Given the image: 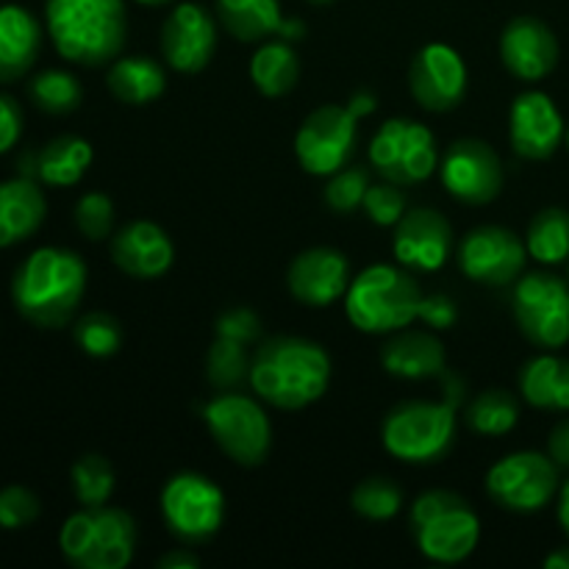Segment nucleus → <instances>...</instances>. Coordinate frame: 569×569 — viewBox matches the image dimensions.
Returning a JSON list of instances; mask_svg holds the SVG:
<instances>
[{
    "label": "nucleus",
    "mask_w": 569,
    "mask_h": 569,
    "mask_svg": "<svg viewBox=\"0 0 569 569\" xmlns=\"http://www.w3.org/2000/svg\"><path fill=\"white\" fill-rule=\"evenodd\" d=\"M331 381V359L317 342L272 337L250 361V387L276 409L298 411L317 403Z\"/></svg>",
    "instance_id": "nucleus-1"
},
{
    "label": "nucleus",
    "mask_w": 569,
    "mask_h": 569,
    "mask_svg": "<svg viewBox=\"0 0 569 569\" xmlns=\"http://www.w3.org/2000/svg\"><path fill=\"white\" fill-rule=\"evenodd\" d=\"M87 292V264L67 248H39L11 278L14 309L37 328H61L72 320Z\"/></svg>",
    "instance_id": "nucleus-2"
},
{
    "label": "nucleus",
    "mask_w": 569,
    "mask_h": 569,
    "mask_svg": "<svg viewBox=\"0 0 569 569\" xmlns=\"http://www.w3.org/2000/svg\"><path fill=\"white\" fill-rule=\"evenodd\" d=\"M44 22L56 50L81 67H103L126 44L128 14L122 0H48Z\"/></svg>",
    "instance_id": "nucleus-3"
},
{
    "label": "nucleus",
    "mask_w": 569,
    "mask_h": 569,
    "mask_svg": "<svg viewBox=\"0 0 569 569\" xmlns=\"http://www.w3.org/2000/svg\"><path fill=\"white\" fill-rule=\"evenodd\" d=\"M422 292L415 278L392 264H372L345 292L348 320L365 333H392L420 317Z\"/></svg>",
    "instance_id": "nucleus-4"
},
{
    "label": "nucleus",
    "mask_w": 569,
    "mask_h": 569,
    "mask_svg": "<svg viewBox=\"0 0 569 569\" xmlns=\"http://www.w3.org/2000/svg\"><path fill=\"white\" fill-rule=\"evenodd\" d=\"M61 556L76 569H122L137 548V522L111 506H81L59 533Z\"/></svg>",
    "instance_id": "nucleus-5"
},
{
    "label": "nucleus",
    "mask_w": 569,
    "mask_h": 569,
    "mask_svg": "<svg viewBox=\"0 0 569 569\" xmlns=\"http://www.w3.org/2000/svg\"><path fill=\"white\" fill-rule=\"evenodd\" d=\"M411 533L426 559L437 565H459L481 539V522L461 495L431 489L411 506Z\"/></svg>",
    "instance_id": "nucleus-6"
},
{
    "label": "nucleus",
    "mask_w": 569,
    "mask_h": 569,
    "mask_svg": "<svg viewBox=\"0 0 569 569\" xmlns=\"http://www.w3.org/2000/svg\"><path fill=\"white\" fill-rule=\"evenodd\" d=\"M381 439L383 448L406 465H431L445 459L456 442V403L406 400L387 415Z\"/></svg>",
    "instance_id": "nucleus-7"
},
{
    "label": "nucleus",
    "mask_w": 569,
    "mask_h": 569,
    "mask_svg": "<svg viewBox=\"0 0 569 569\" xmlns=\"http://www.w3.org/2000/svg\"><path fill=\"white\" fill-rule=\"evenodd\" d=\"M203 422L222 453L242 467H259L270 456L272 426L248 395L222 392L203 406Z\"/></svg>",
    "instance_id": "nucleus-8"
},
{
    "label": "nucleus",
    "mask_w": 569,
    "mask_h": 569,
    "mask_svg": "<svg viewBox=\"0 0 569 569\" xmlns=\"http://www.w3.org/2000/svg\"><path fill=\"white\" fill-rule=\"evenodd\" d=\"M515 320L522 337L542 350L569 342V283L550 272L520 278L511 298Z\"/></svg>",
    "instance_id": "nucleus-9"
},
{
    "label": "nucleus",
    "mask_w": 569,
    "mask_h": 569,
    "mask_svg": "<svg viewBox=\"0 0 569 569\" xmlns=\"http://www.w3.org/2000/svg\"><path fill=\"white\" fill-rule=\"evenodd\" d=\"M370 161L381 178L411 187L433 176L439 164L437 139L415 120H387L370 142Z\"/></svg>",
    "instance_id": "nucleus-10"
},
{
    "label": "nucleus",
    "mask_w": 569,
    "mask_h": 569,
    "mask_svg": "<svg viewBox=\"0 0 569 569\" xmlns=\"http://www.w3.org/2000/svg\"><path fill=\"white\" fill-rule=\"evenodd\" d=\"M161 515L167 528L183 542H206L226 517V495L200 472H178L161 489Z\"/></svg>",
    "instance_id": "nucleus-11"
},
{
    "label": "nucleus",
    "mask_w": 569,
    "mask_h": 569,
    "mask_svg": "<svg viewBox=\"0 0 569 569\" xmlns=\"http://www.w3.org/2000/svg\"><path fill=\"white\" fill-rule=\"evenodd\" d=\"M559 492V465L550 456L522 450L500 459L487 476V495L500 509L531 515Z\"/></svg>",
    "instance_id": "nucleus-12"
},
{
    "label": "nucleus",
    "mask_w": 569,
    "mask_h": 569,
    "mask_svg": "<svg viewBox=\"0 0 569 569\" xmlns=\"http://www.w3.org/2000/svg\"><path fill=\"white\" fill-rule=\"evenodd\" d=\"M356 122L350 106H320L311 111L295 137V153L300 167L311 176H328L348 167L356 150Z\"/></svg>",
    "instance_id": "nucleus-13"
},
{
    "label": "nucleus",
    "mask_w": 569,
    "mask_h": 569,
    "mask_svg": "<svg viewBox=\"0 0 569 569\" xmlns=\"http://www.w3.org/2000/svg\"><path fill=\"white\" fill-rule=\"evenodd\" d=\"M528 248L515 231L500 226H481L465 237L459 248V267L470 281L487 287H509L526 267Z\"/></svg>",
    "instance_id": "nucleus-14"
},
{
    "label": "nucleus",
    "mask_w": 569,
    "mask_h": 569,
    "mask_svg": "<svg viewBox=\"0 0 569 569\" xmlns=\"http://www.w3.org/2000/svg\"><path fill=\"white\" fill-rule=\"evenodd\" d=\"M442 183L461 203H492L503 189L500 156L481 139H459L442 159Z\"/></svg>",
    "instance_id": "nucleus-15"
},
{
    "label": "nucleus",
    "mask_w": 569,
    "mask_h": 569,
    "mask_svg": "<svg viewBox=\"0 0 569 569\" xmlns=\"http://www.w3.org/2000/svg\"><path fill=\"white\" fill-rule=\"evenodd\" d=\"M409 87L417 103L428 111H450L467 94L465 59L448 44H426L415 56L409 70Z\"/></svg>",
    "instance_id": "nucleus-16"
},
{
    "label": "nucleus",
    "mask_w": 569,
    "mask_h": 569,
    "mask_svg": "<svg viewBox=\"0 0 569 569\" xmlns=\"http://www.w3.org/2000/svg\"><path fill=\"white\" fill-rule=\"evenodd\" d=\"M217 48V22L203 6L181 3L161 26V53L178 72H200Z\"/></svg>",
    "instance_id": "nucleus-17"
},
{
    "label": "nucleus",
    "mask_w": 569,
    "mask_h": 569,
    "mask_svg": "<svg viewBox=\"0 0 569 569\" xmlns=\"http://www.w3.org/2000/svg\"><path fill=\"white\" fill-rule=\"evenodd\" d=\"M511 148L517 156L528 161H545L559 150L561 139L567 137L565 120L559 109L545 92H522L511 106L509 117Z\"/></svg>",
    "instance_id": "nucleus-18"
},
{
    "label": "nucleus",
    "mask_w": 569,
    "mask_h": 569,
    "mask_svg": "<svg viewBox=\"0 0 569 569\" xmlns=\"http://www.w3.org/2000/svg\"><path fill=\"white\" fill-rule=\"evenodd\" d=\"M500 59L511 76L542 81L559 64V39L537 17H515L500 37Z\"/></svg>",
    "instance_id": "nucleus-19"
},
{
    "label": "nucleus",
    "mask_w": 569,
    "mask_h": 569,
    "mask_svg": "<svg viewBox=\"0 0 569 569\" xmlns=\"http://www.w3.org/2000/svg\"><path fill=\"white\" fill-rule=\"evenodd\" d=\"M287 283L295 300L311 306V309H326L348 292L350 264L339 250L309 248L295 256L287 272Z\"/></svg>",
    "instance_id": "nucleus-20"
},
{
    "label": "nucleus",
    "mask_w": 569,
    "mask_h": 569,
    "mask_svg": "<svg viewBox=\"0 0 569 569\" xmlns=\"http://www.w3.org/2000/svg\"><path fill=\"white\" fill-rule=\"evenodd\" d=\"M392 248L400 264L433 272L448 261L450 248H453V228L439 211L415 209L398 222Z\"/></svg>",
    "instance_id": "nucleus-21"
},
{
    "label": "nucleus",
    "mask_w": 569,
    "mask_h": 569,
    "mask_svg": "<svg viewBox=\"0 0 569 569\" xmlns=\"http://www.w3.org/2000/svg\"><path fill=\"white\" fill-rule=\"evenodd\" d=\"M111 259L126 276L150 281L170 270L176 261V248L164 228L150 220H137L111 237Z\"/></svg>",
    "instance_id": "nucleus-22"
},
{
    "label": "nucleus",
    "mask_w": 569,
    "mask_h": 569,
    "mask_svg": "<svg viewBox=\"0 0 569 569\" xmlns=\"http://www.w3.org/2000/svg\"><path fill=\"white\" fill-rule=\"evenodd\" d=\"M42 48V26L28 9L0 6V83H14L37 64Z\"/></svg>",
    "instance_id": "nucleus-23"
},
{
    "label": "nucleus",
    "mask_w": 569,
    "mask_h": 569,
    "mask_svg": "<svg viewBox=\"0 0 569 569\" xmlns=\"http://www.w3.org/2000/svg\"><path fill=\"white\" fill-rule=\"evenodd\" d=\"M48 214L42 189L33 178H11L0 181V248L26 242L39 231Z\"/></svg>",
    "instance_id": "nucleus-24"
},
{
    "label": "nucleus",
    "mask_w": 569,
    "mask_h": 569,
    "mask_svg": "<svg viewBox=\"0 0 569 569\" xmlns=\"http://www.w3.org/2000/svg\"><path fill=\"white\" fill-rule=\"evenodd\" d=\"M381 365L389 376L406 381L437 378L445 370V345L433 333L403 331L383 345Z\"/></svg>",
    "instance_id": "nucleus-25"
},
{
    "label": "nucleus",
    "mask_w": 569,
    "mask_h": 569,
    "mask_svg": "<svg viewBox=\"0 0 569 569\" xmlns=\"http://www.w3.org/2000/svg\"><path fill=\"white\" fill-rule=\"evenodd\" d=\"M520 392L533 409L569 411V361L550 353L526 361Z\"/></svg>",
    "instance_id": "nucleus-26"
},
{
    "label": "nucleus",
    "mask_w": 569,
    "mask_h": 569,
    "mask_svg": "<svg viewBox=\"0 0 569 569\" xmlns=\"http://www.w3.org/2000/svg\"><path fill=\"white\" fill-rule=\"evenodd\" d=\"M217 14L239 42H261L272 33H281L287 22L278 0H217Z\"/></svg>",
    "instance_id": "nucleus-27"
},
{
    "label": "nucleus",
    "mask_w": 569,
    "mask_h": 569,
    "mask_svg": "<svg viewBox=\"0 0 569 569\" xmlns=\"http://www.w3.org/2000/svg\"><path fill=\"white\" fill-rule=\"evenodd\" d=\"M92 164V144L81 137H56L37 153V178L48 187H76Z\"/></svg>",
    "instance_id": "nucleus-28"
},
{
    "label": "nucleus",
    "mask_w": 569,
    "mask_h": 569,
    "mask_svg": "<svg viewBox=\"0 0 569 569\" xmlns=\"http://www.w3.org/2000/svg\"><path fill=\"white\" fill-rule=\"evenodd\" d=\"M106 83H109V92L122 103L144 106L164 92L167 78L164 70L148 56H126L111 64Z\"/></svg>",
    "instance_id": "nucleus-29"
},
{
    "label": "nucleus",
    "mask_w": 569,
    "mask_h": 569,
    "mask_svg": "<svg viewBox=\"0 0 569 569\" xmlns=\"http://www.w3.org/2000/svg\"><path fill=\"white\" fill-rule=\"evenodd\" d=\"M250 78L267 98H281V94L292 92L300 78V61L292 44L287 39L261 44L250 61Z\"/></svg>",
    "instance_id": "nucleus-30"
},
{
    "label": "nucleus",
    "mask_w": 569,
    "mask_h": 569,
    "mask_svg": "<svg viewBox=\"0 0 569 569\" xmlns=\"http://www.w3.org/2000/svg\"><path fill=\"white\" fill-rule=\"evenodd\" d=\"M528 253L542 264H561L569 261V211L545 209L528 226L526 239Z\"/></svg>",
    "instance_id": "nucleus-31"
},
{
    "label": "nucleus",
    "mask_w": 569,
    "mask_h": 569,
    "mask_svg": "<svg viewBox=\"0 0 569 569\" xmlns=\"http://www.w3.org/2000/svg\"><path fill=\"white\" fill-rule=\"evenodd\" d=\"M520 420V403L506 389H487L467 409V426L483 437H503Z\"/></svg>",
    "instance_id": "nucleus-32"
},
{
    "label": "nucleus",
    "mask_w": 569,
    "mask_h": 569,
    "mask_svg": "<svg viewBox=\"0 0 569 569\" xmlns=\"http://www.w3.org/2000/svg\"><path fill=\"white\" fill-rule=\"evenodd\" d=\"M28 98L37 109L48 114H70L81 106L83 89L72 72L64 70H44L31 78L28 83Z\"/></svg>",
    "instance_id": "nucleus-33"
},
{
    "label": "nucleus",
    "mask_w": 569,
    "mask_h": 569,
    "mask_svg": "<svg viewBox=\"0 0 569 569\" xmlns=\"http://www.w3.org/2000/svg\"><path fill=\"white\" fill-rule=\"evenodd\" d=\"M206 376H209L211 387L220 392H233L244 381H250V359L244 353V345L214 337L209 356H206Z\"/></svg>",
    "instance_id": "nucleus-34"
},
{
    "label": "nucleus",
    "mask_w": 569,
    "mask_h": 569,
    "mask_svg": "<svg viewBox=\"0 0 569 569\" xmlns=\"http://www.w3.org/2000/svg\"><path fill=\"white\" fill-rule=\"evenodd\" d=\"M72 492L78 503L92 509V506H106L114 495V470L109 459L98 453H87L72 465Z\"/></svg>",
    "instance_id": "nucleus-35"
},
{
    "label": "nucleus",
    "mask_w": 569,
    "mask_h": 569,
    "mask_svg": "<svg viewBox=\"0 0 569 569\" xmlns=\"http://www.w3.org/2000/svg\"><path fill=\"white\" fill-rule=\"evenodd\" d=\"M350 506H353V511H359L365 520L383 522L392 520V517L398 515L400 506H403V492H400V487L392 478H365V481L353 489V495H350Z\"/></svg>",
    "instance_id": "nucleus-36"
},
{
    "label": "nucleus",
    "mask_w": 569,
    "mask_h": 569,
    "mask_svg": "<svg viewBox=\"0 0 569 569\" xmlns=\"http://www.w3.org/2000/svg\"><path fill=\"white\" fill-rule=\"evenodd\" d=\"M72 337H76L78 348L87 356L94 359H109L120 350L122 345V328L106 311H92V315H83L81 320L72 328Z\"/></svg>",
    "instance_id": "nucleus-37"
},
{
    "label": "nucleus",
    "mask_w": 569,
    "mask_h": 569,
    "mask_svg": "<svg viewBox=\"0 0 569 569\" xmlns=\"http://www.w3.org/2000/svg\"><path fill=\"white\" fill-rule=\"evenodd\" d=\"M367 189H370V170L367 167H342L328 181L326 206L337 214H348V211L359 209L365 203Z\"/></svg>",
    "instance_id": "nucleus-38"
},
{
    "label": "nucleus",
    "mask_w": 569,
    "mask_h": 569,
    "mask_svg": "<svg viewBox=\"0 0 569 569\" xmlns=\"http://www.w3.org/2000/svg\"><path fill=\"white\" fill-rule=\"evenodd\" d=\"M76 226L92 242H103L111 237V226H114V203L109 194L89 192L78 200L76 206Z\"/></svg>",
    "instance_id": "nucleus-39"
},
{
    "label": "nucleus",
    "mask_w": 569,
    "mask_h": 569,
    "mask_svg": "<svg viewBox=\"0 0 569 569\" xmlns=\"http://www.w3.org/2000/svg\"><path fill=\"white\" fill-rule=\"evenodd\" d=\"M42 506L39 498L26 487H6L0 489V528L6 531H20L31 526L39 517Z\"/></svg>",
    "instance_id": "nucleus-40"
},
{
    "label": "nucleus",
    "mask_w": 569,
    "mask_h": 569,
    "mask_svg": "<svg viewBox=\"0 0 569 569\" xmlns=\"http://www.w3.org/2000/svg\"><path fill=\"white\" fill-rule=\"evenodd\" d=\"M365 211L376 226H398L406 214V194L400 192L398 183H381L370 187L365 194Z\"/></svg>",
    "instance_id": "nucleus-41"
},
{
    "label": "nucleus",
    "mask_w": 569,
    "mask_h": 569,
    "mask_svg": "<svg viewBox=\"0 0 569 569\" xmlns=\"http://www.w3.org/2000/svg\"><path fill=\"white\" fill-rule=\"evenodd\" d=\"M259 331H261L259 317H256L250 309L226 311V315L217 317V326H214L217 337L233 339V342H242V345L256 342V339H259Z\"/></svg>",
    "instance_id": "nucleus-42"
},
{
    "label": "nucleus",
    "mask_w": 569,
    "mask_h": 569,
    "mask_svg": "<svg viewBox=\"0 0 569 569\" xmlns=\"http://www.w3.org/2000/svg\"><path fill=\"white\" fill-rule=\"evenodd\" d=\"M22 133V109L14 98L0 94V153H9Z\"/></svg>",
    "instance_id": "nucleus-43"
},
{
    "label": "nucleus",
    "mask_w": 569,
    "mask_h": 569,
    "mask_svg": "<svg viewBox=\"0 0 569 569\" xmlns=\"http://www.w3.org/2000/svg\"><path fill=\"white\" fill-rule=\"evenodd\" d=\"M420 317L426 320V326L445 331V328H450L456 322L459 309H456L453 298H448V295H431V298H422Z\"/></svg>",
    "instance_id": "nucleus-44"
},
{
    "label": "nucleus",
    "mask_w": 569,
    "mask_h": 569,
    "mask_svg": "<svg viewBox=\"0 0 569 569\" xmlns=\"http://www.w3.org/2000/svg\"><path fill=\"white\" fill-rule=\"evenodd\" d=\"M548 456L556 461V465L567 467V470H569V417H567V420H561L559 426L550 431Z\"/></svg>",
    "instance_id": "nucleus-45"
},
{
    "label": "nucleus",
    "mask_w": 569,
    "mask_h": 569,
    "mask_svg": "<svg viewBox=\"0 0 569 569\" xmlns=\"http://www.w3.org/2000/svg\"><path fill=\"white\" fill-rule=\"evenodd\" d=\"M194 567H200V556L187 548L172 550V553L161 556L159 559V569H194Z\"/></svg>",
    "instance_id": "nucleus-46"
},
{
    "label": "nucleus",
    "mask_w": 569,
    "mask_h": 569,
    "mask_svg": "<svg viewBox=\"0 0 569 569\" xmlns=\"http://www.w3.org/2000/svg\"><path fill=\"white\" fill-rule=\"evenodd\" d=\"M376 106H378V98L372 92H356L353 98H350V109H353L356 117L370 114V111H376Z\"/></svg>",
    "instance_id": "nucleus-47"
},
{
    "label": "nucleus",
    "mask_w": 569,
    "mask_h": 569,
    "mask_svg": "<svg viewBox=\"0 0 569 569\" xmlns=\"http://www.w3.org/2000/svg\"><path fill=\"white\" fill-rule=\"evenodd\" d=\"M545 567L548 569H569V548H559L545 559Z\"/></svg>",
    "instance_id": "nucleus-48"
},
{
    "label": "nucleus",
    "mask_w": 569,
    "mask_h": 569,
    "mask_svg": "<svg viewBox=\"0 0 569 569\" xmlns=\"http://www.w3.org/2000/svg\"><path fill=\"white\" fill-rule=\"evenodd\" d=\"M559 522L569 537V481L565 483V489H561V498H559Z\"/></svg>",
    "instance_id": "nucleus-49"
},
{
    "label": "nucleus",
    "mask_w": 569,
    "mask_h": 569,
    "mask_svg": "<svg viewBox=\"0 0 569 569\" xmlns=\"http://www.w3.org/2000/svg\"><path fill=\"white\" fill-rule=\"evenodd\" d=\"M142 6H161V3H170V0H137Z\"/></svg>",
    "instance_id": "nucleus-50"
},
{
    "label": "nucleus",
    "mask_w": 569,
    "mask_h": 569,
    "mask_svg": "<svg viewBox=\"0 0 569 569\" xmlns=\"http://www.w3.org/2000/svg\"><path fill=\"white\" fill-rule=\"evenodd\" d=\"M309 3H315V6H328V3H333V0H309Z\"/></svg>",
    "instance_id": "nucleus-51"
},
{
    "label": "nucleus",
    "mask_w": 569,
    "mask_h": 569,
    "mask_svg": "<svg viewBox=\"0 0 569 569\" xmlns=\"http://www.w3.org/2000/svg\"><path fill=\"white\" fill-rule=\"evenodd\" d=\"M567 144H569V126H567Z\"/></svg>",
    "instance_id": "nucleus-52"
},
{
    "label": "nucleus",
    "mask_w": 569,
    "mask_h": 569,
    "mask_svg": "<svg viewBox=\"0 0 569 569\" xmlns=\"http://www.w3.org/2000/svg\"><path fill=\"white\" fill-rule=\"evenodd\" d=\"M567 272H569V264H567Z\"/></svg>",
    "instance_id": "nucleus-53"
}]
</instances>
